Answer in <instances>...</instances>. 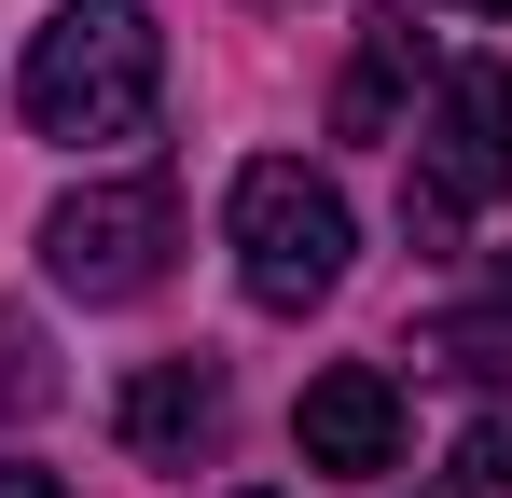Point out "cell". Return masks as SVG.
<instances>
[{
    "mask_svg": "<svg viewBox=\"0 0 512 498\" xmlns=\"http://www.w3.org/2000/svg\"><path fill=\"white\" fill-rule=\"evenodd\" d=\"M346 249H360V222H346V194L319 166H291V153L236 166V277H250V305H277V319L333 305Z\"/></svg>",
    "mask_w": 512,
    "mask_h": 498,
    "instance_id": "7a4b0ae2",
    "label": "cell"
},
{
    "mask_svg": "<svg viewBox=\"0 0 512 498\" xmlns=\"http://www.w3.org/2000/svg\"><path fill=\"white\" fill-rule=\"evenodd\" d=\"M111 429H125V457H153V471H194L208 443H222V360H139L125 388H111Z\"/></svg>",
    "mask_w": 512,
    "mask_h": 498,
    "instance_id": "8992f818",
    "label": "cell"
},
{
    "mask_svg": "<svg viewBox=\"0 0 512 498\" xmlns=\"http://www.w3.org/2000/svg\"><path fill=\"white\" fill-rule=\"evenodd\" d=\"M457 14H512V0H457Z\"/></svg>",
    "mask_w": 512,
    "mask_h": 498,
    "instance_id": "7c38bea8",
    "label": "cell"
},
{
    "mask_svg": "<svg viewBox=\"0 0 512 498\" xmlns=\"http://www.w3.org/2000/svg\"><path fill=\"white\" fill-rule=\"evenodd\" d=\"M429 360H443V374H512V263H499L485 305H457V319L429 332Z\"/></svg>",
    "mask_w": 512,
    "mask_h": 498,
    "instance_id": "ba28073f",
    "label": "cell"
},
{
    "mask_svg": "<svg viewBox=\"0 0 512 498\" xmlns=\"http://www.w3.org/2000/svg\"><path fill=\"white\" fill-rule=\"evenodd\" d=\"M0 402H14V415L42 402V332H28V319H0Z\"/></svg>",
    "mask_w": 512,
    "mask_h": 498,
    "instance_id": "30bf717a",
    "label": "cell"
},
{
    "mask_svg": "<svg viewBox=\"0 0 512 498\" xmlns=\"http://www.w3.org/2000/svg\"><path fill=\"white\" fill-rule=\"evenodd\" d=\"M416 83H429V28H416V14H374L360 56H346V83H333V125H346V139H388Z\"/></svg>",
    "mask_w": 512,
    "mask_h": 498,
    "instance_id": "52a82bcc",
    "label": "cell"
},
{
    "mask_svg": "<svg viewBox=\"0 0 512 498\" xmlns=\"http://www.w3.org/2000/svg\"><path fill=\"white\" fill-rule=\"evenodd\" d=\"M180 249V194L139 166V180H84L70 208H42V277L70 305H139Z\"/></svg>",
    "mask_w": 512,
    "mask_h": 498,
    "instance_id": "277c9868",
    "label": "cell"
},
{
    "mask_svg": "<svg viewBox=\"0 0 512 498\" xmlns=\"http://www.w3.org/2000/svg\"><path fill=\"white\" fill-rule=\"evenodd\" d=\"M291 443H305V471H346V485H374V471H402V388L374 374V360H333L305 415H291Z\"/></svg>",
    "mask_w": 512,
    "mask_h": 498,
    "instance_id": "5b68a950",
    "label": "cell"
},
{
    "mask_svg": "<svg viewBox=\"0 0 512 498\" xmlns=\"http://www.w3.org/2000/svg\"><path fill=\"white\" fill-rule=\"evenodd\" d=\"M236 498H291V485H236Z\"/></svg>",
    "mask_w": 512,
    "mask_h": 498,
    "instance_id": "4fadbf2b",
    "label": "cell"
},
{
    "mask_svg": "<svg viewBox=\"0 0 512 498\" xmlns=\"http://www.w3.org/2000/svg\"><path fill=\"white\" fill-rule=\"evenodd\" d=\"M0 498H70V485H56V471H28V457H14V471H0Z\"/></svg>",
    "mask_w": 512,
    "mask_h": 498,
    "instance_id": "8fae6325",
    "label": "cell"
},
{
    "mask_svg": "<svg viewBox=\"0 0 512 498\" xmlns=\"http://www.w3.org/2000/svg\"><path fill=\"white\" fill-rule=\"evenodd\" d=\"M499 194H512V56H457V70L429 83L402 222H416V236H457V222L499 208Z\"/></svg>",
    "mask_w": 512,
    "mask_h": 498,
    "instance_id": "3957f363",
    "label": "cell"
},
{
    "mask_svg": "<svg viewBox=\"0 0 512 498\" xmlns=\"http://www.w3.org/2000/svg\"><path fill=\"white\" fill-rule=\"evenodd\" d=\"M443 498H512V415H471L457 457H443Z\"/></svg>",
    "mask_w": 512,
    "mask_h": 498,
    "instance_id": "9c48e42d",
    "label": "cell"
},
{
    "mask_svg": "<svg viewBox=\"0 0 512 498\" xmlns=\"http://www.w3.org/2000/svg\"><path fill=\"white\" fill-rule=\"evenodd\" d=\"M14 97H28L42 139H139L153 97H167V28H153V0H70V14H42Z\"/></svg>",
    "mask_w": 512,
    "mask_h": 498,
    "instance_id": "6da1fadb",
    "label": "cell"
}]
</instances>
